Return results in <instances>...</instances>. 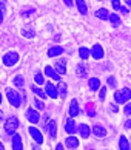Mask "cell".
<instances>
[{"label":"cell","mask_w":131,"mask_h":150,"mask_svg":"<svg viewBox=\"0 0 131 150\" xmlns=\"http://www.w3.org/2000/svg\"><path fill=\"white\" fill-rule=\"evenodd\" d=\"M6 98H8V102L13 105V107H15V108H19L22 105V102H23V101H22L20 93L13 90V88H6Z\"/></svg>","instance_id":"1"},{"label":"cell","mask_w":131,"mask_h":150,"mask_svg":"<svg viewBox=\"0 0 131 150\" xmlns=\"http://www.w3.org/2000/svg\"><path fill=\"white\" fill-rule=\"evenodd\" d=\"M130 99H131V90L127 88V87L114 93V101H116L117 104H127Z\"/></svg>","instance_id":"2"},{"label":"cell","mask_w":131,"mask_h":150,"mask_svg":"<svg viewBox=\"0 0 131 150\" xmlns=\"http://www.w3.org/2000/svg\"><path fill=\"white\" fill-rule=\"evenodd\" d=\"M17 129H19V119L15 116H8V119L5 121V132L13 136Z\"/></svg>","instance_id":"3"},{"label":"cell","mask_w":131,"mask_h":150,"mask_svg":"<svg viewBox=\"0 0 131 150\" xmlns=\"http://www.w3.org/2000/svg\"><path fill=\"white\" fill-rule=\"evenodd\" d=\"M17 62H19V53H15V51H9L3 56V64L6 67H13Z\"/></svg>","instance_id":"4"},{"label":"cell","mask_w":131,"mask_h":150,"mask_svg":"<svg viewBox=\"0 0 131 150\" xmlns=\"http://www.w3.org/2000/svg\"><path fill=\"white\" fill-rule=\"evenodd\" d=\"M45 93H46V96H50L51 99L59 98V90L53 82H45Z\"/></svg>","instance_id":"5"},{"label":"cell","mask_w":131,"mask_h":150,"mask_svg":"<svg viewBox=\"0 0 131 150\" xmlns=\"http://www.w3.org/2000/svg\"><path fill=\"white\" fill-rule=\"evenodd\" d=\"M26 118H28V121L31 122V124H37V122L40 121L39 112H37V110H34L32 107H29L28 110H26Z\"/></svg>","instance_id":"6"},{"label":"cell","mask_w":131,"mask_h":150,"mask_svg":"<svg viewBox=\"0 0 131 150\" xmlns=\"http://www.w3.org/2000/svg\"><path fill=\"white\" fill-rule=\"evenodd\" d=\"M54 68L59 74H67V60L65 59H57L54 62Z\"/></svg>","instance_id":"7"},{"label":"cell","mask_w":131,"mask_h":150,"mask_svg":"<svg viewBox=\"0 0 131 150\" xmlns=\"http://www.w3.org/2000/svg\"><path fill=\"white\" fill-rule=\"evenodd\" d=\"M45 74L48 76V77H51V79H54V81H57V82H60V74L56 71V68L54 67H51V65H46L45 67Z\"/></svg>","instance_id":"8"},{"label":"cell","mask_w":131,"mask_h":150,"mask_svg":"<svg viewBox=\"0 0 131 150\" xmlns=\"http://www.w3.org/2000/svg\"><path fill=\"white\" fill-rule=\"evenodd\" d=\"M28 132H29V135L32 136V139H34L37 144H43V136H42V133L37 130L36 127H32V125H31L29 129H28Z\"/></svg>","instance_id":"9"},{"label":"cell","mask_w":131,"mask_h":150,"mask_svg":"<svg viewBox=\"0 0 131 150\" xmlns=\"http://www.w3.org/2000/svg\"><path fill=\"white\" fill-rule=\"evenodd\" d=\"M91 56L94 57V59H102L103 57V48H102V45H99V43H96L94 47L91 48Z\"/></svg>","instance_id":"10"},{"label":"cell","mask_w":131,"mask_h":150,"mask_svg":"<svg viewBox=\"0 0 131 150\" xmlns=\"http://www.w3.org/2000/svg\"><path fill=\"white\" fill-rule=\"evenodd\" d=\"M45 129L48 130V133H50L51 138H56V136H57V122H56V121H50V122L46 124Z\"/></svg>","instance_id":"11"},{"label":"cell","mask_w":131,"mask_h":150,"mask_svg":"<svg viewBox=\"0 0 131 150\" xmlns=\"http://www.w3.org/2000/svg\"><path fill=\"white\" fill-rule=\"evenodd\" d=\"M91 132L94 133V136H97V138H103V136H106V130H105V127H102V125H99V124L92 125Z\"/></svg>","instance_id":"12"},{"label":"cell","mask_w":131,"mask_h":150,"mask_svg":"<svg viewBox=\"0 0 131 150\" xmlns=\"http://www.w3.org/2000/svg\"><path fill=\"white\" fill-rule=\"evenodd\" d=\"M79 113H80L79 104H77V101H76V99H73V101H71V104H69V116H71V118H76Z\"/></svg>","instance_id":"13"},{"label":"cell","mask_w":131,"mask_h":150,"mask_svg":"<svg viewBox=\"0 0 131 150\" xmlns=\"http://www.w3.org/2000/svg\"><path fill=\"white\" fill-rule=\"evenodd\" d=\"M13 150H23V146H22V138L19 133H14L13 135Z\"/></svg>","instance_id":"14"},{"label":"cell","mask_w":131,"mask_h":150,"mask_svg":"<svg viewBox=\"0 0 131 150\" xmlns=\"http://www.w3.org/2000/svg\"><path fill=\"white\" fill-rule=\"evenodd\" d=\"M96 17L100 19V20H110V11H108L106 8H100L96 11Z\"/></svg>","instance_id":"15"},{"label":"cell","mask_w":131,"mask_h":150,"mask_svg":"<svg viewBox=\"0 0 131 150\" xmlns=\"http://www.w3.org/2000/svg\"><path fill=\"white\" fill-rule=\"evenodd\" d=\"M65 146L68 149H77L79 147V139L76 136H68L67 139H65Z\"/></svg>","instance_id":"16"},{"label":"cell","mask_w":131,"mask_h":150,"mask_svg":"<svg viewBox=\"0 0 131 150\" xmlns=\"http://www.w3.org/2000/svg\"><path fill=\"white\" fill-rule=\"evenodd\" d=\"M79 133L83 139H86V138H90V135H91V129L88 127V124H80L79 125Z\"/></svg>","instance_id":"17"},{"label":"cell","mask_w":131,"mask_h":150,"mask_svg":"<svg viewBox=\"0 0 131 150\" xmlns=\"http://www.w3.org/2000/svg\"><path fill=\"white\" fill-rule=\"evenodd\" d=\"M62 53H63V48L59 47V45L51 47L50 50H48V56H50V57H57V56H60Z\"/></svg>","instance_id":"18"},{"label":"cell","mask_w":131,"mask_h":150,"mask_svg":"<svg viewBox=\"0 0 131 150\" xmlns=\"http://www.w3.org/2000/svg\"><path fill=\"white\" fill-rule=\"evenodd\" d=\"M65 130H67V133H69V135H74L76 130H77V127H76V122L73 119H67V124H65Z\"/></svg>","instance_id":"19"},{"label":"cell","mask_w":131,"mask_h":150,"mask_svg":"<svg viewBox=\"0 0 131 150\" xmlns=\"http://www.w3.org/2000/svg\"><path fill=\"white\" fill-rule=\"evenodd\" d=\"M76 5H77V9H79V13L82 16H85L86 13H88V6H86V3H85V0H74Z\"/></svg>","instance_id":"20"},{"label":"cell","mask_w":131,"mask_h":150,"mask_svg":"<svg viewBox=\"0 0 131 150\" xmlns=\"http://www.w3.org/2000/svg\"><path fill=\"white\" fill-rule=\"evenodd\" d=\"M88 87H90V90L97 91L100 88V81L97 79V77H91V79L88 81Z\"/></svg>","instance_id":"21"},{"label":"cell","mask_w":131,"mask_h":150,"mask_svg":"<svg viewBox=\"0 0 131 150\" xmlns=\"http://www.w3.org/2000/svg\"><path fill=\"white\" fill-rule=\"evenodd\" d=\"M119 150H130V141L127 139V136L119 138Z\"/></svg>","instance_id":"22"},{"label":"cell","mask_w":131,"mask_h":150,"mask_svg":"<svg viewBox=\"0 0 131 150\" xmlns=\"http://www.w3.org/2000/svg\"><path fill=\"white\" fill-rule=\"evenodd\" d=\"M79 56L83 59V60H86V59L91 56V50L85 48V47H80V48H79Z\"/></svg>","instance_id":"23"},{"label":"cell","mask_w":131,"mask_h":150,"mask_svg":"<svg viewBox=\"0 0 131 150\" xmlns=\"http://www.w3.org/2000/svg\"><path fill=\"white\" fill-rule=\"evenodd\" d=\"M31 91L34 93V94H37L39 98H43V99H45V96H46L45 90H42V88H40V87H37V85H31Z\"/></svg>","instance_id":"24"},{"label":"cell","mask_w":131,"mask_h":150,"mask_svg":"<svg viewBox=\"0 0 131 150\" xmlns=\"http://www.w3.org/2000/svg\"><path fill=\"white\" fill-rule=\"evenodd\" d=\"M76 73H77L79 77H86V68H85V65L79 64L77 67H76Z\"/></svg>","instance_id":"25"},{"label":"cell","mask_w":131,"mask_h":150,"mask_svg":"<svg viewBox=\"0 0 131 150\" xmlns=\"http://www.w3.org/2000/svg\"><path fill=\"white\" fill-rule=\"evenodd\" d=\"M110 22H111V25L113 26H119V25H120L122 23V22H120V19H119V16L117 14H110Z\"/></svg>","instance_id":"26"},{"label":"cell","mask_w":131,"mask_h":150,"mask_svg":"<svg viewBox=\"0 0 131 150\" xmlns=\"http://www.w3.org/2000/svg\"><path fill=\"white\" fill-rule=\"evenodd\" d=\"M57 90H59V96H60V98H65V96H67V84L60 82V85L57 87Z\"/></svg>","instance_id":"27"},{"label":"cell","mask_w":131,"mask_h":150,"mask_svg":"<svg viewBox=\"0 0 131 150\" xmlns=\"http://www.w3.org/2000/svg\"><path fill=\"white\" fill-rule=\"evenodd\" d=\"M22 34H23L25 37L31 39V37H34L36 33H34V30H32V28H23V30H22Z\"/></svg>","instance_id":"28"},{"label":"cell","mask_w":131,"mask_h":150,"mask_svg":"<svg viewBox=\"0 0 131 150\" xmlns=\"http://www.w3.org/2000/svg\"><path fill=\"white\" fill-rule=\"evenodd\" d=\"M14 85H15V87H19V88L23 87V85H25L23 77H22V76H15V77H14Z\"/></svg>","instance_id":"29"},{"label":"cell","mask_w":131,"mask_h":150,"mask_svg":"<svg viewBox=\"0 0 131 150\" xmlns=\"http://www.w3.org/2000/svg\"><path fill=\"white\" fill-rule=\"evenodd\" d=\"M34 81H36V84H39V85H45V77L42 76V73H36Z\"/></svg>","instance_id":"30"},{"label":"cell","mask_w":131,"mask_h":150,"mask_svg":"<svg viewBox=\"0 0 131 150\" xmlns=\"http://www.w3.org/2000/svg\"><path fill=\"white\" fill-rule=\"evenodd\" d=\"M105 98H106V87H102L99 91V99L100 101H105Z\"/></svg>","instance_id":"31"},{"label":"cell","mask_w":131,"mask_h":150,"mask_svg":"<svg viewBox=\"0 0 131 150\" xmlns=\"http://www.w3.org/2000/svg\"><path fill=\"white\" fill-rule=\"evenodd\" d=\"M34 104H36V107L39 108V110H43V108H45V104H43L40 99H34Z\"/></svg>","instance_id":"32"},{"label":"cell","mask_w":131,"mask_h":150,"mask_svg":"<svg viewBox=\"0 0 131 150\" xmlns=\"http://www.w3.org/2000/svg\"><path fill=\"white\" fill-rule=\"evenodd\" d=\"M120 6H122V5H120V0H113V8L116 9V11L120 9Z\"/></svg>","instance_id":"33"},{"label":"cell","mask_w":131,"mask_h":150,"mask_svg":"<svg viewBox=\"0 0 131 150\" xmlns=\"http://www.w3.org/2000/svg\"><path fill=\"white\" fill-rule=\"evenodd\" d=\"M108 84H110V87H116V77H114V76H110V77H108Z\"/></svg>","instance_id":"34"},{"label":"cell","mask_w":131,"mask_h":150,"mask_svg":"<svg viewBox=\"0 0 131 150\" xmlns=\"http://www.w3.org/2000/svg\"><path fill=\"white\" fill-rule=\"evenodd\" d=\"M123 112L127 113L128 116H131V104H127L125 105V108H123Z\"/></svg>","instance_id":"35"},{"label":"cell","mask_w":131,"mask_h":150,"mask_svg":"<svg viewBox=\"0 0 131 150\" xmlns=\"http://www.w3.org/2000/svg\"><path fill=\"white\" fill-rule=\"evenodd\" d=\"M63 3L67 5V6H69V8H71V6H73V5L76 3V2H74V0H63Z\"/></svg>","instance_id":"36"},{"label":"cell","mask_w":131,"mask_h":150,"mask_svg":"<svg viewBox=\"0 0 131 150\" xmlns=\"http://www.w3.org/2000/svg\"><path fill=\"white\" fill-rule=\"evenodd\" d=\"M0 8H2L3 13H6V5H5V2H0Z\"/></svg>","instance_id":"37"},{"label":"cell","mask_w":131,"mask_h":150,"mask_svg":"<svg viewBox=\"0 0 131 150\" xmlns=\"http://www.w3.org/2000/svg\"><path fill=\"white\" fill-rule=\"evenodd\" d=\"M3 16H5V13L2 11V8H0V23H2V22H3Z\"/></svg>","instance_id":"38"},{"label":"cell","mask_w":131,"mask_h":150,"mask_svg":"<svg viewBox=\"0 0 131 150\" xmlns=\"http://www.w3.org/2000/svg\"><path fill=\"white\" fill-rule=\"evenodd\" d=\"M125 127H127V129H131V119H128L127 122H125Z\"/></svg>","instance_id":"39"},{"label":"cell","mask_w":131,"mask_h":150,"mask_svg":"<svg viewBox=\"0 0 131 150\" xmlns=\"http://www.w3.org/2000/svg\"><path fill=\"white\" fill-rule=\"evenodd\" d=\"M120 11L123 14H128V8H125V6H120Z\"/></svg>","instance_id":"40"},{"label":"cell","mask_w":131,"mask_h":150,"mask_svg":"<svg viewBox=\"0 0 131 150\" xmlns=\"http://www.w3.org/2000/svg\"><path fill=\"white\" fill-rule=\"evenodd\" d=\"M56 150H65V149H63V144H57V146H56Z\"/></svg>","instance_id":"41"},{"label":"cell","mask_w":131,"mask_h":150,"mask_svg":"<svg viewBox=\"0 0 131 150\" xmlns=\"http://www.w3.org/2000/svg\"><path fill=\"white\" fill-rule=\"evenodd\" d=\"M88 116H96V112H92V110H90V112H88Z\"/></svg>","instance_id":"42"},{"label":"cell","mask_w":131,"mask_h":150,"mask_svg":"<svg viewBox=\"0 0 131 150\" xmlns=\"http://www.w3.org/2000/svg\"><path fill=\"white\" fill-rule=\"evenodd\" d=\"M125 3H127V5H128V6L131 8V0H125Z\"/></svg>","instance_id":"43"},{"label":"cell","mask_w":131,"mask_h":150,"mask_svg":"<svg viewBox=\"0 0 131 150\" xmlns=\"http://www.w3.org/2000/svg\"><path fill=\"white\" fill-rule=\"evenodd\" d=\"M0 150H5V147H3V144L0 142Z\"/></svg>","instance_id":"44"},{"label":"cell","mask_w":131,"mask_h":150,"mask_svg":"<svg viewBox=\"0 0 131 150\" xmlns=\"http://www.w3.org/2000/svg\"><path fill=\"white\" fill-rule=\"evenodd\" d=\"M0 104H2V94H0Z\"/></svg>","instance_id":"45"},{"label":"cell","mask_w":131,"mask_h":150,"mask_svg":"<svg viewBox=\"0 0 131 150\" xmlns=\"http://www.w3.org/2000/svg\"><path fill=\"white\" fill-rule=\"evenodd\" d=\"M0 118H2V112H0Z\"/></svg>","instance_id":"46"},{"label":"cell","mask_w":131,"mask_h":150,"mask_svg":"<svg viewBox=\"0 0 131 150\" xmlns=\"http://www.w3.org/2000/svg\"><path fill=\"white\" fill-rule=\"evenodd\" d=\"M130 150H131V144H130Z\"/></svg>","instance_id":"47"},{"label":"cell","mask_w":131,"mask_h":150,"mask_svg":"<svg viewBox=\"0 0 131 150\" xmlns=\"http://www.w3.org/2000/svg\"><path fill=\"white\" fill-rule=\"evenodd\" d=\"M90 150H94V149H90Z\"/></svg>","instance_id":"48"}]
</instances>
